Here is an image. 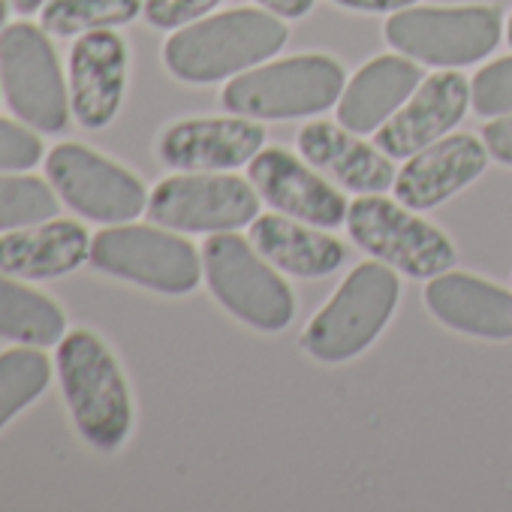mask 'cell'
Wrapping results in <instances>:
<instances>
[{
	"label": "cell",
	"mask_w": 512,
	"mask_h": 512,
	"mask_svg": "<svg viewBox=\"0 0 512 512\" xmlns=\"http://www.w3.org/2000/svg\"><path fill=\"white\" fill-rule=\"evenodd\" d=\"M91 260V238L79 220L52 217L0 232V272L22 281H52Z\"/></svg>",
	"instance_id": "17"
},
{
	"label": "cell",
	"mask_w": 512,
	"mask_h": 512,
	"mask_svg": "<svg viewBox=\"0 0 512 512\" xmlns=\"http://www.w3.org/2000/svg\"><path fill=\"white\" fill-rule=\"evenodd\" d=\"M332 4L356 13H398L407 7H416V0H332Z\"/></svg>",
	"instance_id": "30"
},
{
	"label": "cell",
	"mask_w": 512,
	"mask_h": 512,
	"mask_svg": "<svg viewBox=\"0 0 512 512\" xmlns=\"http://www.w3.org/2000/svg\"><path fill=\"white\" fill-rule=\"evenodd\" d=\"M0 88L10 109L40 133H61L70 124V88L49 34L31 22L0 31Z\"/></svg>",
	"instance_id": "8"
},
{
	"label": "cell",
	"mask_w": 512,
	"mask_h": 512,
	"mask_svg": "<svg viewBox=\"0 0 512 512\" xmlns=\"http://www.w3.org/2000/svg\"><path fill=\"white\" fill-rule=\"evenodd\" d=\"M247 178L260 199H266L287 217L320 229H335L347 223L350 202L344 199V193L284 148H263L247 163Z\"/></svg>",
	"instance_id": "13"
},
{
	"label": "cell",
	"mask_w": 512,
	"mask_h": 512,
	"mask_svg": "<svg viewBox=\"0 0 512 512\" xmlns=\"http://www.w3.org/2000/svg\"><path fill=\"white\" fill-rule=\"evenodd\" d=\"M58 380L76 431L97 452H115L133 428V398L112 350L88 329H73L58 344Z\"/></svg>",
	"instance_id": "2"
},
{
	"label": "cell",
	"mask_w": 512,
	"mask_h": 512,
	"mask_svg": "<svg viewBox=\"0 0 512 512\" xmlns=\"http://www.w3.org/2000/svg\"><path fill=\"white\" fill-rule=\"evenodd\" d=\"M488 148L476 136H443L416 151L395 175V199L413 211H428L473 184L488 166Z\"/></svg>",
	"instance_id": "16"
},
{
	"label": "cell",
	"mask_w": 512,
	"mask_h": 512,
	"mask_svg": "<svg viewBox=\"0 0 512 512\" xmlns=\"http://www.w3.org/2000/svg\"><path fill=\"white\" fill-rule=\"evenodd\" d=\"M217 7L220 0H145L142 16L157 31H178L184 25L199 22Z\"/></svg>",
	"instance_id": "28"
},
{
	"label": "cell",
	"mask_w": 512,
	"mask_h": 512,
	"mask_svg": "<svg viewBox=\"0 0 512 512\" xmlns=\"http://www.w3.org/2000/svg\"><path fill=\"white\" fill-rule=\"evenodd\" d=\"M290 28L269 10H229L178 28L163 46L166 70L187 85H211L275 58Z\"/></svg>",
	"instance_id": "1"
},
{
	"label": "cell",
	"mask_w": 512,
	"mask_h": 512,
	"mask_svg": "<svg viewBox=\"0 0 512 512\" xmlns=\"http://www.w3.org/2000/svg\"><path fill=\"white\" fill-rule=\"evenodd\" d=\"M470 103V82L461 73H434L422 79L413 97L377 130V148L386 157L404 160L443 139L461 124Z\"/></svg>",
	"instance_id": "15"
},
{
	"label": "cell",
	"mask_w": 512,
	"mask_h": 512,
	"mask_svg": "<svg viewBox=\"0 0 512 512\" xmlns=\"http://www.w3.org/2000/svg\"><path fill=\"white\" fill-rule=\"evenodd\" d=\"M383 34L392 49L419 64L467 67L500 46L503 10L491 4L407 7L386 22Z\"/></svg>",
	"instance_id": "6"
},
{
	"label": "cell",
	"mask_w": 512,
	"mask_h": 512,
	"mask_svg": "<svg viewBox=\"0 0 512 512\" xmlns=\"http://www.w3.org/2000/svg\"><path fill=\"white\" fill-rule=\"evenodd\" d=\"M145 7V0H46L40 25L52 37H82L88 31L124 28Z\"/></svg>",
	"instance_id": "24"
},
{
	"label": "cell",
	"mask_w": 512,
	"mask_h": 512,
	"mask_svg": "<svg viewBox=\"0 0 512 512\" xmlns=\"http://www.w3.org/2000/svg\"><path fill=\"white\" fill-rule=\"evenodd\" d=\"M46 178L76 214L94 223H133L148 211L145 184L121 163L79 142H61L46 154Z\"/></svg>",
	"instance_id": "10"
},
{
	"label": "cell",
	"mask_w": 512,
	"mask_h": 512,
	"mask_svg": "<svg viewBox=\"0 0 512 512\" xmlns=\"http://www.w3.org/2000/svg\"><path fill=\"white\" fill-rule=\"evenodd\" d=\"M401 284L386 263L356 266L329 305L308 323L302 344L317 362H347L365 353L398 308Z\"/></svg>",
	"instance_id": "5"
},
{
	"label": "cell",
	"mask_w": 512,
	"mask_h": 512,
	"mask_svg": "<svg viewBox=\"0 0 512 512\" xmlns=\"http://www.w3.org/2000/svg\"><path fill=\"white\" fill-rule=\"evenodd\" d=\"M422 85V70L398 55L368 61L338 100V121L356 136L377 133Z\"/></svg>",
	"instance_id": "20"
},
{
	"label": "cell",
	"mask_w": 512,
	"mask_h": 512,
	"mask_svg": "<svg viewBox=\"0 0 512 512\" xmlns=\"http://www.w3.org/2000/svg\"><path fill=\"white\" fill-rule=\"evenodd\" d=\"M127 61V43L115 28L88 31L73 43L67 88L73 118L82 127L103 130L118 118L127 88Z\"/></svg>",
	"instance_id": "12"
},
{
	"label": "cell",
	"mask_w": 512,
	"mask_h": 512,
	"mask_svg": "<svg viewBox=\"0 0 512 512\" xmlns=\"http://www.w3.org/2000/svg\"><path fill=\"white\" fill-rule=\"evenodd\" d=\"M347 88L344 67L329 55H296L238 73L220 94L223 106L244 118L287 121L326 112Z\"/></svg>",
	"instance_id": "4"
},
{
	"label": "cell",
	"mask_w": 512,
	"mask_h": 512,
	"mask_svg": "<svg viewBox=\"0 0 512 512\" xmlns=\"http://www.w3.org/2000/svg\"><path fill=\"white\" fill-rule=\"evenodd\" d=\"M10 10H13V0H0V31H4V28H7Z\"/></svg>",
	"instance_id": "33"
},
{
	"label": "cell",
	"mask_w": 512,
	"mask_h": 512,
	"mask_svg": "<svg viewBox=\"0 0 512 512\" xmlns=\"http://www.w3.org/2000/svg\"><path fill=\"white\" fill-rule=\"evenodd\" d=\"M202 275L214 299L241 323L260 332H281L293 323V290L241 235L217 232L202 244Z\"/></svg>",
	"instance_id": "3"
},
{
	"label": "cell",
	"mask_w": 512,
	"mask_h": 512,
	"mask_svg": "<svg viewBox=\"0 0 512 512\" xmlns=\"http://www.w3.org/2000/svg\"><path fill=\"white\" fill-rule=\"evenodd\" d=\"M58 193L37 175L22 172H0V232L34 226L58 217Z\"/></svg>",
	"instance_id": "25"
},
{
	"label": "cell",
	"mask_w": 512,
	"mask_h": 512,
	"mask_svg": "<svg viewBox=\"0 0 512 512\" xmlns=\"http://www.w3.org/2000/svg\"><path fill=\"white\" fill-rule=\"evenodd\" d=\"M266 127L238 118H190L166 127L157 154L178 172H226L250 163L263 151Z\"/></svg>",
	"instance_id": "14"
},
{
	"label": "cell",
	"mask_w": 512,
	"mask_h": 512,
	"mask_svg": "<svg viewBox=\"0 0 512 512\" xmlns=\"http://www.w3.org/2000/svg\"><path fill=\"white\" fill-rule=\"evenodd\" d=\"M0 100H4V88H0Z\"/></svg>",
	"instance_id": "35"
},
{
	"label": "cell",
	"mask_w": 512,
	"mask_h": 512,
	"mask_svg": "<svg viewBox=\"0 0 512 512\" xmlns=\"http://www.w3.org/2000/svg\"><path fill=\"white\" fill-rule=\"evenodd\" d=\"M256 4L281 19H302L314 10V0H256Z\"/></svg>",
	"instance_id": "31"
},
{
	"label": "cell",
	"mask_w": 512,
	"mask_h": 512,
	"mask_svg": "<svg viewBox=\"0 0 512 512\" xmlns=\"http://www.w3.org/2000/svg\"><path fill=\"white\" fill-rule=\"evenodd\" d=\"M52 383V362L43 347H10L0 353V431L31 407Z\"/></svg>",
	"instance_id": "23"
},
{
	"label": "cell",
	"mask_w": 512,
	"mask_h": 512,
	"mask_svg": "<svg viewBox=\"0 0 512 512\" xmlns=\"http://www.w3.org/2000/svg\"><path fill=\"white\" fill-rule=\"evenodd\" d=\"M299 154L314 166L332 175L353 193H383L395 184V166L389 157L362 139H356L347 127L329 121H311L299 130Z\"/></svg>",
	"instance_id": "19"
},
{
	"label": "cell",
	"mask_w": 512,
	"mask_h": 512,
	"mask_svg": "<svg viewBox=\"0 0 512 512\" xmlns=\"http://www.w3.org/2000/svg\"><path fill=\"white\" fill-rule=\"evenodd\" d=\"M43 142L34 130L0 118V172H28L40 163Z\"/></svg>",
	"instance_id": "27"
},
{
	"label": "cell",
	"mask_w": 512,
	"mask_h": 512,
	"mask_svg": "<svg viewBox=\"0 0 512 512\" xmlns=\"http://www.w3.org/2000/svg\"><path fill=\"white\" fill-rule=\"evenodd\" d=\"M250 244L266 260L296 278H323L341 269L347 250L338 238L296 223V217L266 214L250 226Z\"/></svg>",
	"instance_id": "21"
},
{
	"label": "cell",
	"mask_w": 512,
	"mask_h": 512,
	"mask_svg": "<svg viewBox=\"0 0 512 512\" xmlns=\"http://www.w3.org/2000/svg\"><path fill=\"white\" fill-rule=\"evenodd\" d=\"M260 193L238 175L181 172L163 178L148 196V217L175 232H229L253 223Z\"/></svg>",
	"instance_id": "11"
},
{
	"label": "cell",
	"mask_w": 512,
	"mask_h": 512,
	"mask_svg": "<svg viewBox=\"0 0 512 512\" xmlns=\"http://www.w3.org/2000/svg\"><path fill=\"white\" fill-rule=\"evenodd\" d=\"M88 263L163 296H187L202 278V256L187 238L142 223H115L97 232Z\"/></svg>",
	"instance_id": "7"
},
{
	"label": "cell",
	"mask_w": 512,
	"mask_h": 512,
	"mask_svg": "<svg viewBox=\"0 0 512 512\" xmlns=\"http://www.w3.org/2000/svg\"><path fill=\"white\" fill-rule=\"evenodd\" d=\"M350 238L407 278H437L452 269L455 247L428 220L380 193H362L347 208Z\"/></svg>",
	"instance_id": "9"
},
{
	"label": "cell",
	"mask_w": 512,
	"mask_h": 512,
	"mask_svg": "<svg viewBox=\"0 0 512 512\" xmlns=\"http://www.w3.org/2000/svg\"><path fill=\"white\" fill-rule=\"evenodd\" d=\"M46 7V0H13V10L19 16H34Z\"/></svg>",
	"instance_id": "32"
},
{
	"label": "cell",
	"mask_w": 512,
	"mask_h": 512,
	"mask_svg": "<svg viewBox=\"0 0 512 512\" xmlns=\"http://www.w3.org/2000/svg\"><path fill=\"white\" fill-rule=\"evenodd\" d=\"M482 142L497 163L512 166V115H500L491 124H485Z\"/></svg>",
	"instance_id": "29"
},
{
	"label": "cell",
	"mask_w": 512,
	"mask_h": 512,
	"mask_svg": "<svg viewBox=\"0 0 512 512\" xmlns=\"http://www.w3.org/2000/svg\"><path fill=\"white\" fill-rule=\"evenodd\" d=\"M470 106L482 118L512 112V55L482 67L470 82Z\"/></svg>",
	"instance_id": "26"
},
{
	"label": "cell",
	"mask_w": 512,
	"mask_h": 512,
	"mask_svg": "<svg viewBox=\"0 0 512 512\" xmlns=\"http://www.w3.org/2000/svg\"><path fill=\"white\" fill-rule=\"evenodd\" d=\"M506 40H509V46H512V13H509V22H506Z\"/></svg>",
	"instance_id": "34"
},
{
	"label": "cell",
	"mask_w": 512,
	"mask_h": 512,
	"mask_svg": "<svg viewBox=\"0 0 512 512\" xmlns=\"http://www.w3.org/2000/svg\"><path fill=\"white\" fill-rule=\"evenodd\" d=\"M67 314L46 293L0 272V338L28 347H58Z\"/></svg>",
	"instance_id": "22"
},
{
	"label": "cell",
	"mask_w": 512,
	"mask_h": 512,
	"mask_svg": "<svg viewBox=\"0 0 512 512\" xmlns=\"http://www.w3.org/2000/svg\"><path fill=\"white\" fill-rule=\"evenodd\" d=\"M428 311L449 329L485 341L512 338V293L476 275L443 272L425 287Z\"/></svg>",
	"instance_id": "18"
}]
</instances>
